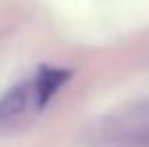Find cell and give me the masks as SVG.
I'll list each match as a JSON object with an SVG mask.
<instances>
[{
    "instance_id": "cell-1",
    "label": "cell",
    "mask_w": 149,
    "mask_h": 147,
    "mask_svg": "<svg viewBox=\"0 0 149 147\" xmlns=\"http://www.w3.org/2000/svg\"><path fill=\"white\" fill-rule=\"evenodd\" d=\"M71 76L69 69H58V67H43L37 74L35 82V104L37 108H43L50 100L54 98V93L67 82V78Z\"/></svg>"
},
{
    "instance_id": "cell-2",
    "label": "cell",
    "mask_w": 149,
    "mask_h": 147,
    "mask_svg": "<svg viewBox=\"0 0 149 147\" xmlns=\"http://www.w3.org/2000/svg\"><path fill=\"white\" fill-rule=\"evenodd\" d=\"M30 100L35 102V82L15 84L11 91H7L0 98V119H9L19 115Z\"/></svg>"
},
{
    "instance_id": "cell-3",
    "label": "cell",
    "mask_w": 149,
    "mask_h": 147,
    "mask_svg": "<svg viewBox=\"0 0 149 147\" xmlns=\"http://www.w3.org/2000/svg\"><path fill=\"white\" fill-rule=\"evenodd\" d=\"M125 134H127V141L123 147H149V115H145V119L138 121Z\"/></svg>"
}]
</instances>
